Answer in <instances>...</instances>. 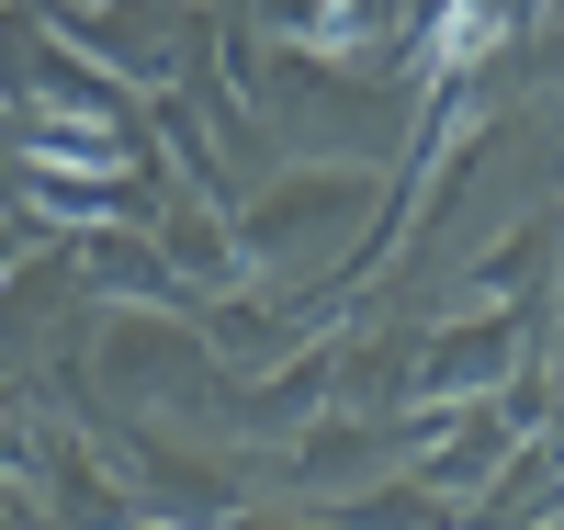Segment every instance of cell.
Returning <instances> with one entry per match:
<instances>
[{
	"label": "cell",
	"mask_w": 564,
	"mask_h": 530,
	"mask_svg": "<svg viewBox=\"0 0 564 530\" xmlns=\"http://www.w3.org/2000/svg\"><path fill=\"white\" fill-rule=\"evenodd\" d=\"M486 45H497V23H441V68L452 57H486Z\"/></svg>",
	"instance_id": "1"
}]
</instances>
